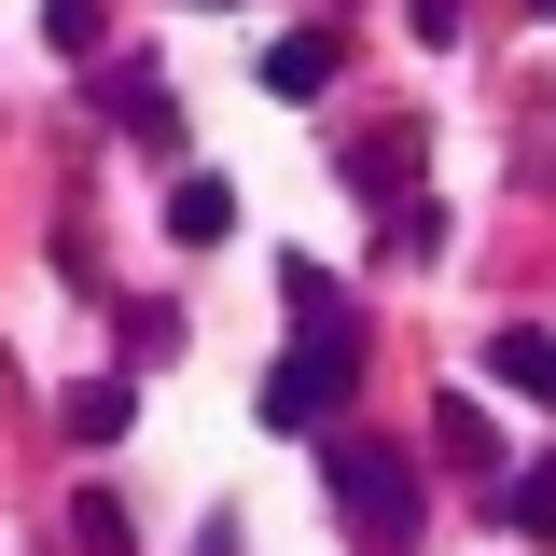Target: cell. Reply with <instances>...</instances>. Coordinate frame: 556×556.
<instances>
[{
	"label": "cell",
	"instance_id": "cell-1",
	"mask_svg": "<svg viewBox=\"0 0 556 556\" xmlns=\"http://www.w3.org/2000/svg\"><path fill=\"white\" fill-rule=\"evenodd\" d=\"M292 306H306V334H292V362L265 376V431H334L348 376H362V334H348L334 278H306V265H292Z\"/></svg>",
	"mask_w": 556,
	"mask_h": 556
},
{
	"label": "cell",
	"instance_id": "cell-2",
	"mask_svg": "<svg viewBox=\"0 0 556 556\" xmlns=\"http://www.w3.org/2000/svg\"><path fill=\"white\" fill-rule=\"evenodd\" d=\"M334 515H348V543L404 556L417 543V459L376 445V431H334Z\"/></svg>",
	"mask_w": 556,
	"mask_h": 556
},
{
	"label": "cell",
	"instance_id": "cell-3",
	"mask_svg": "<svg viewBox=\"0 0 556 556\" xmlns=\"http://www.w3.org/2000/svg\"><path fill=\"white\" fill-rule=\"evenodd\" d=\"M265 84H278V98H320V84H334V28H278V42H265Z\"/></svg>",
	"mask_w": 556,
	"mask_h": 556
},
{
	"label": "cell",
	"instance_id": "cell-4",
	"mask_svg": "<svg viewBox=\"0 0 556 556\" xmlns=\"http://www.w3.org/2000/svg\"><path fill=\"white\" fill-rule=\"evenodd\" d=\"M167 237H181V251H223V237H237V195H223V181H181V195H167Z\"/></svg>",
	"mask_w": 556,
	"mask_h": 556
},
{
	"label": "cell",
	"instance_id": "cell-5",
	"mask_svg": "<svg viewBox=\"0 0 556 556\" xmlns=\"http://www.w3.org/2000/svg\"><path fill=\"white\" fill-rule=\"evenodd\" d=\"M70 543L84 556H139V515L112 501V486H84V501H70Z\"/></svg>",
	"mask_w": 556,
	"mask_h": 556
},
{
	"label": "cell",
	"instance_id": "cell-6",
	"mask_svg": "<svg viewBox=\"0 0 556 556\" xmlns=\"http://www.w3.org/2000/svg\"><path fill=\"white\" fill-rule=\"evenodd\" d=\"M486 376H501V390H543V404H556V334H529V320H515V334L486 348Z\"/></svg>",
	"mask_w": 556,
	"mask_h": 556
},
{
	"label": "cell",
	"instance_id": "cell-7",
	"mask_svg": "<svg viewBox=\"0 0 556 556\" xmlns=\"http://www.w3.org/2000/svg\"><path fill=\"white\" fill-rule=\"evenodd\" d=\"M126 417H139V390H126V376H84V390H70V431H84V445H112Z\"/></svg>",
	"mask_w": 556,
	"mask_h": 556
},
{
	"label": "cell",
	"instance_id": "cell-8",
	"mask_svg": "<svg viewBox=\"0 0 556 556\" xmlns=\"http://www.w3.org/2000/svg\"><path fill=\"white\" fill-rule=\"evenodd\" d=\"M112 126H126V139H167L181 112H167V84H153V70H112Z\"/></svg>",
	"mask_w": 556,
	"mask_h": 556
},
{
	"label": "cell",
	"instance_id": "cell-9",
	"mask_svg": "<svg viewBox=\"0 0 556 556\" xmlns=\"http://www.w3.org/2000/svg\"><path fill=\"white\" fill-rule=\"evenodd\" d=\"M501 529H529V543H556V459H543V473H515V486H501Z\"/></svg>",
	"mask_w": 556,
	"mask_h": 556
},
{
	"label": "cell",
	"instance_id": "cell-10",
	"mask_svg": "<svg viewBox=\"0 0 556 556\" xmlns=\"http://www.w3.org/2000/svg\"><path fill=\"white\" fill-rule=\"evenodd\" d=\"M529 14H556V0H529Z\"/></svg>",
	"mask_w": 556,
	"mask_h": 556
}]
</instances>
